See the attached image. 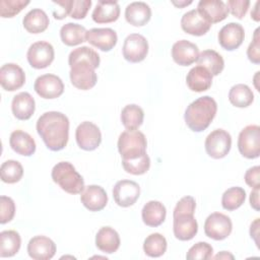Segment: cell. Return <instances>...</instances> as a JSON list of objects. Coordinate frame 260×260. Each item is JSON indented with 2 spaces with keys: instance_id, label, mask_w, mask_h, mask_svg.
I'll return each instance as SVG.
<instances>
[{
  "instance_id": "6da1fadb",
  "label": "cell",
  "mask_w": 260,
  "mask_h": 260,
  "mask_svg": "<svg viewBox=\"0 0 260 260\" xmlns=\"http://www.w3.org/2000/svg\"><path fill=\"white\" fill-rule=\"evenodd\" d=\"M100 61L99 54L89 47L83 46L72 50L68 57L71 83L82 90L92 88L98 81L94 69L100 66Z\"/></svg>"
},
{
  "instance_id": "7a4b0ae2",
  "label": "cell",
  "mask_w": 260,
  "mask_h": 260,
  "mask_svg": "<svg viewBox=\"0 0 260 260\" xmlns=\"http://www.w3.org/2000/svg\"><path fill=\"white\" fill-rule=\"evenodd\" d=\"M37 131L46 146L53 151L63 149L69 138V120L61 112L44 113L37 121Z\"/></svg>"
},
{
  "instance_id": "3957f363",
  "label": "cell",
  "mask_w": 260,
  "mask_h": 260,
  "mask_svg": "<svg viewBox=\"0 0 260 260\" xmlns=\"http://www.w3.org/2000/svg\"><path fill=\"white\" fill-rule=\"evenodd\" d=\"M217 111L216 102L209 95L198 98L186 109L184 119L187 126L194 132L205 130L214 119Z\"/></svg>"
},
{
  "instance_id": "277c9868",
  "label": "cell",
  "mask_w": 260,
  "mask_h": 260,
  "mask_svg": "<svg viewBox=\"0 0 260 260\" xmlns=\"http://www.w3.org/2000/svg\"><path fill=\"white\" fill-rule=\"evenodd\" d=\"M51 176L53 181L69 194H79L84 189L82 176L69 161H60L55 165Z\"/></svg>"
},
{
  "instance_id": "5b68a950",
  "label": "cell",
  "mask_w": 260,
  "mask_h": 260,
  "mask_svg": "<svg viewBox=\"0 0 260 260\" xmlns=\"http://www.w3.org/2000/svg\"><path fill=\"white\" fill-rule=\"evenodd\" d=\"M147 141L139 130H125L118 139V150L122 159H133L146 153Z\"/></svg>"
},
{
  "instance_id": "8992f818",
  "label": "cell",
  "mask_w": 260,
  "mask_h": 260,
  "mask_svg": "<svg viewBox=\"0 0 260 260\" xmlns=\"http://www.w3.org/2000/svg\"><path fill=\"white\" fill-rule=\"evenodd\" d=\"M238 148L247 158H257L260 154V127L248 125L239 134Z\"/></svg>"
},
{
  "instance_id": "52a82bcc",
  "label": "cell",
  "mask_w": 260,
  "mask_h": 260,
  "mask_svg": "<svg viewBox=\"0 0 260 260\" xmlns=\"http://www.w3.org/2000/svg\"><path fill=\"white\" fill-rule=\"evenodd\" d=\"M207 154L215 159L224 157L231 150V134L223 129H215L209 133L204 142Z\"/></svg>"
},
{
  "instance_id": "ba28073f",
  "label": "cell",
  "mask_w": 260,
  "mask_h": 260,
  "mask_svg": "<svg viewBox=\"0 0 260 260\" xmlns=\"http://www.w3.org/2000/svg\"><path fill=\"white\" fill-rule=\"evenodd\" d=\"M233 230L231 218L221 213L213 212L207 216L204 222L205 235L215 241H221L228 238Z\"/></svg>"
},
{
  "instance_id": "9c48e42d",
  "label": "cell",
  "mask_w": 260,
  "mask_h": 260,
  "mask_svg": "<svg viewBox=\"0 0 260 260\" xmlns=\"http://www.w3.org/2000/svg\"><path fill=\"white\" fill-rule=\"evenodd\" d=\"M75 138L78 146L87 151L94 150L102 142L100 128L89 121L80 123L75 130Z\"/></svg>"
},
{
  "instance_id": "30bf717a",
  "label": "cell",
  "mask_w": 260,
  "mask_h": 260,
  "mask_svg": "<svg viewBox=\"0 0 260 260\" xmlns=\"http://www.w3.org/2000/svg\"><path fill=\"white\" fill-rule=\"evenodd\" d=\"M26 57L29 65L32 68L44 69L48 67L54 60V48L48 42H36L28 48Z\"/></svg>"
},
{
  "instance_id": "8fae6325",
  "label": "cell",
  "mask_w": 260,
  "mask_h": 260,
  "mask_svg": "<svg viewBox=\"0 0 260 260\" xmlns=\"http://www.w3.org/2000/svg\"><path fill=\"white\" fill-rule=\"evenodd\" d=\"M123 57L131 63H138L145 59L148 53V43L139 34L129 35L123 44Z\"/></svg>"
},
{
  "instance_id": "7c38bea8",
  "label": "cell",
  "mask_w": 260,
  "mask_h": 260,
  "mask_svg": "<svg viewBox=\"0 0 260 260\" xmlns=\"http://www.w3.org/2000/svg\"><path fill=\"white\" fill-rule=\"evenodd\" d=\"M140 195L139 185L131 180L118 181L113 188V197L115 202L121 207L133 205Z\"/></svg>"
},
{
  "instance_id": "4fadbf2b",
  "label": "cell",
  "mask_w": 260,
  "mask_h": 260,
  "mask_svg": "<svg viewBox=\"0 0 260 260\" xmlns=\"http://www.w3.org/2000/svg\"><path fill=\"white\" fill-rule=\"evenodd\" d=\"M36 92L43 99L59 98L64 91L61 78L55 74H44L39 76L34 84Z\"/></svg>"
},
{
  "instance_id": "5bb4252c",
  "label": "cell",
  "mask_w": 260,
  "mask_h": 260,
  "mask_svg": "<svg viewBox=\"0 0 260 260\" xmlns=\"http://www.w3.org/2000/svg\"><path fill=\"white\" fill-rule=\"evenodd\" d=\"M25 82V73L20 66L14 63H6L0 68V83L3 89L14 91Z\"/></svg>"
},
{
  "instance_id": "9a60e30c",
  "label": "cell",
  "mask_w": 260,
  "mask_h": 260,
  "mask_svg": "<svg viewBox=\"0 0 260 260\" xmlns=\"http://www.w3.org/2000/svg\"><path fill=\"white\" fill-rule=\"evenodd\" d=\"M173 231L175 237L180 241H189L198 232V223L194 213H179L173 215Z\"/></svg>"
},
{
  "instance_id": "2e32d148",
  "label": "cell",
  "mask_w": 260,
  "mask_h": 260,
  "mask_svg": "<svg viewBox=\"0 0 260 260\" xmlns=\"http://www.w3.org/2000/svg\"><path fill=\"white\" fill-rule=\"evenodd\" d=\"M245 38L244 27L240 23L230 22L223 25L218 32L219 45L228 51H234L238 49Z\"/></svg>"
},
{
  "instance_id": "e0dca14e",
  "label": "cell",
  "mask_w": 260,
  "mask_h": 260,
  "mask_svg": "<svg viewBox=\"0 0 260 260\" xmlns=\"http://www.w3.org/2000/svg\"><path fill=\"white\" fill-rule=\"evenodd\" d=\"M27 253L34 260H49L56 254V245L48 237L36 236L27 244Z\"/></svg>"
},
{
  "instance_id": "ac0fdd59",
  "label": "cell",
  "mask_w": 260,
  "mask_h": 260,
  "mask_svg": "<svg viewBox=\"0 0 260 260\" xmlns=\"http://www.w3.org/2000/svg\"><path fill=\"white\" fill-rule=\"evenodd\" d=\"M86 41L93 47L109 52L116 46L118 37L116 31L110 27L91 28L87 30Z\"/></svg>"
},
{
  "instance_id": "d6986e66",
  "label": "cell",
  "mask_w": 260,
  "mask_h": 260,
  "mask_svg": "<svg viewBox=\"0 0 260 260\" xmlns=\"http://www.w3.org/2000/svg\"><path fill=\"white\" fill-rule=\"evenodd\" d=\"M81 203L89 211H100L108 203V195L105 189L99 185H88L84 187L80 195Z\"/></svg>"
},
{
  "instance_id": "ffe728a7",
  "label": "cell",
  "mask_w": 260,
  "mask_h": 260,
  "mask_svg": "<svg viewBox=\"0 0 260 260\" xmlns=\"http://www.w3.org/2000/svg\"><path fill=\"white\" fill-rule=\"evenodd\" d=\"M197 10L211 24L222 21L229 14L228 6L221 0H201Z\"/></svg>"
},
{
  "instance_id": "44dd1931",
  "label": "cell",
  "mask_w": 260,
  "mask_h": 260,
  "mask_svg": "<svg viewBox=\"0 0 260 260\" xmlns=\"http://www.w3.org/2000/svg\"><path fill=\"white\" fill-rule=\"evenodd\" d=\"M181 27L189 35L200 37L210 29L211 23H209L197 9H192L182 16Z\"/></svg>"
},
{
  "instance_id": "7402d4cb",
  "label": "cell",
  "mask_w": 260,
  "mask_h": 260,
  "mask_svg": "<svg viewBox=\"0 0 260 260\" xmlns=\"http://www.w3.org/2000/svg\"><path fill=\"white\" fill-rule=\"evenodd\" d=\"M198 56V47L187 40L178 41L172 47L173 60L181 66H189L193 64L197 61Z\"/></svg>"
},
{
  "instance_id": "603a6c76",
  "label": "cell",
  "mask_w": 260,
  "mask_h": 260,
  "mask_svg": "<svg viewBox=\"0 0 260 260\" xmlns=\"http://www.w3.org/2000/svg\"><path fill=\"white\" fill-rule=\"evenodd\" d=\"M186 83L192 91H205L212 84V75L207 69L198 65L190 69L186 76Z\"/></svg>"
},
{
  "instance_id": "cb8c5ba5",
  "label": "cell",
  "mask_w": 260,
  "mask_h": 260,
  "mask_svg": "<svg viewBox=\"0 0 260 260\" xmlns=\"http://www.w3.org/2000/svg\"><path fill=\"white\" fill-rule=\"evenodd\" d=\"M36 103L34 98L26 91L14 95L11 103V110L18 120H28L35 113Z\"/></svg>"
},
{
  "instance_id": "d4e9b609",
  "label": "cell",
  "mask_w": 260,
  "mask_h": 260,
  "mask_svg": "<svg viewBox=\"0 0 260 260\" xmlns=\"http://www.w3.org/2000/svg\"><path fill=\"white\" fill-rule=\"evenodd\" d=\"M151 17V9L145 2H132L125 9L126 20L134 26L145 25Z\"/></svg>"
},
{
  "instance_id": "484cf974",
  "label": "cell",
  "mask_w": 260,
  "mask_h": 260,
  "mask_svg": "<svg viewBox=\"0 0 260 260\" xmlns=\"http://www.w3.org/2000/svg\"><path fill=\"white\" fill-rule=\"evenodd\" d=\"M95 246L104 253H115L120 247L119 234L111 226L101 228L95 236Z\"/></svg>"
},
{
  "instance_id": "4316f807",
  "label": "cell",
  "mask_w": 260,
  "mask_h": 260,
  "mask_svg": "<svg viewBox=\"0 0 260 260\" xmlns=\"http://www.w3.org/2000/svg\"><path fill=\"white\" fill-rule=\"evenodd\" d=\"M120 6L117 1H99L92 11V20L96 23L114 22L119 18Z\"/></svg>"
},
{
  "instance_id": "83f0119b",
  "label": "cell",
  "mask_w": 260,
  "mask_h": 260,
  "mask_svg": "<svg viewBox=\"0 0 260 260\" xmlns=\"http://www.w3.org/2000/svg\"><path fill=\"white\" fill-rule=\"evenodd\" d=\"M9 144L11 148L18 154L30 156L36 151L35 139L22 130H15L10 134Z\"/></svg>"
},
{
  "instance_id": "f1b7e54d",
  "label": "cell",
  "mask_w": 260,
  "mask_h": 260,
  "mask_svg": "<svg viewBox=\"0 0 260 260\" xmlns=\"http://www.w3.org/2000/svg\"><path fill=\"white\" fill-rule=\"evenodd\" d=\"M167 215V210L165 205L156 200H150L142 208L141 216L143 222L148 226H158L160 225Z\"/></svg>"
},
{
  "instance_id": "f546056e",
  "label": "cell",
  "mask_w": 260,
  "mask_h": 260,
  "mask_svg": "<svg viewBox=\"0 0 260 260\" xmlns=\"http://www.w3.org/2000/svg\"><path fill=\"white\" fill-rule=\"evenodd\" d=\"M22 23L24 28L28 32L40 34L48 28L50 20L44 10L40 8H35L24 15Z\"/></svg>"
},
{
  "instance_id": "4dcf8cb0",
  "label": "cell",
  "mask_w": 260,
  "mask_h": 260,
  "mask_svg": "<svg viewBox=\"0 0 260 260\" xmlns=\"http://www.w3.org/2000/svg\"><path fill=\"white\" fill-rule=\"evenodd\" d=\"M87 30L84 26L78 23L68 22L62 25L60 29V37L66 46H76L86 41Z\"/></svg>"
},
{
  "instance_id": "1f68e13d",
  "label": "cell",
  "mask_w": 260,
  "mask_h": 260,
  "mask_svg": "<svg viewBox=\"0 0 260 260\" xmlns=\"http://www.w3.org/2000/svg\"><path fill=\"white\" fill-rule=\"evenodd\" d=\"M199 66L207 69L212 76H216L223 70L224 61L219 53L214 50H204L202 51L197 59Z\"/></svg>"
},
{
  "instance_id": "d6a6232c",
  "label": "cell",
  "mask_w": 260,
  "mask_h": 260,
  "mask_svg": "<svg viewBox=\"0 0 260 260\" xmlns=\"http://www.w3.org/2000/svg\"><path fill=\"white\" fill-rule=\"evenodd\" d=\"M21 239L16 231L9 230L0 233V257H12L20 249Z\"/></svg>"
},
{
  "instance_id": "836d02e7",
  "label": "cell",
  "mask_w": 260,
  "mask_h": 260,
  "mask_svg": "<svg viewBox=\"0 0 260 260\" xmlns=\"http://www.w3.org/2000/svg\"><path fill=\"white\" fill-rule=\"evenodd\" d=\"M229 101L237 108H247L253 103L254 93L248 85L239 83L230 89Z\"/></svg>"
},
{
  "instance_id": "e575fe53",
  "label": "cell",
  "mask_w": 260,
  "mask_h": 260,
  "mask_svg": "<svg viewBox=\"0 0 260 260\" xmlns=\"http://www.w3.org/2000/svg\"><path fill=\"white\" fill-rule=\"evenodd\" d=\"M143 119V110L135 104L125 106L121 112V121L127 130H136L142 125Z\"/></svg>"
},
{
  "instance_id": "d590c367",
  "label": "cell",
  "mask_w": 260,
  "mask_h": 260,
  "mask_svg": "<svg viewBox=\"0 0 260 260\" xmlns=\"http://www.w3.org/2000/svg\"><path fill=\"white\" fill-rule=\"evenodd\" d=\"M167 247L168 243L166 238L158 233L150 234L148 237H146L143 243L144 253L153 258L162 256L167 251Z\"/></svg>"
},
{
  "instance_id": "8d00e7d4",
  "label": "cell",
  "mask_w": 260,
  "mask_h": 260,
  "mask_svg": "<svg viewBox=\"0 0 260 260\" xmlns=\"http://www.w3.org/2000/svg\"><path fill=\"white\" fill-rule=\"evenodd\" d=\"M246 199V191L241 187H232L224 191L221 197V205L224 209L232 211L239 208Z\"/></svg>"
},
{
  "instance_id": "74e56055",
  "label": "cell",
  "mask_w": 260,
  "mask_h": 260,
  "mask_svg": "<svg viewBox=\"0 0 260 260\" xmlns=\"http://www.w3.org/2000/svg\"><path fill=\"white\" fill-rule=\"evenodd\" d=\"M1 180L7 184L18 182L23 176V168L21 164L14 159H8L1 165Z\"/></svg>"
},
{
  "instance_id": "f35d334b",
  "label": "cell",
  "mask_w": 260,
  "mask_h": 260,
  "mask_svg": "<svg viewBox=\"0 0 260 260\" xmlns=\"http://www.w3.org/2000/svg\"><path fill=\"white\" fill-rule=\"evenodd\" d=\"M123 169L132 175H143L150 167V158L147 153L133 159H122Z\"/></svg>"
},
{
  "instance_id": "ab89813d",
  "label": "cell",
  "mask_w": 260,
  "mask_h": 260,
  "mask_svg": "<svg viewBox=\"0 0 260 260\" xmlns=\"http://www.w3.org/2000/svg\"><path fill=\"white\" fill-rule=\"evenodd\" d=\"M28 4V0H0V16L13 17Z\"/></svg>"
},
{
  "instance_id": "60d3db41",
  "label": "cell",
  "mask_w": 260,
  "mask_h": 260,
  "mask_svg": "<svg viewBox=\"0 0 260 260\" xmlns=\"http://www.w3.org/2000/svg\"><path fill=\"white\" fill-rule=\"evenodd\" d=\"M212 254L211 245L206 242H198L188 250L186 258L188 260H207L212 258Z\"/></svg>"
},
{
  "instance_id": "b9f144b4",
  "label": "cell",
  "mask_w": 260,
  "mask_h": 260,
  "mask_svg": "<svg viewBox=\"0 0 260 260\" xmlns=\"http://www.w3.org/2000/svg\"><path fill=\"white\" fill-rule=\"evenodd\" d=\"M15 214V203L8 197L2 195L0 197V223L9 222Z\"/></svg>"
},
{
  "instance_id": "7bdbcfd3",
  "label": "cell",
  "mask_w": 260,
  "mask_h": 260,
  "mask_svg": "<svg viewBox=\"0 0 260 260\" xmlns=\"http://www.w3.org/2000/svg\"><path fill=\"white\" fill-rule=\"evenodd\" d=\"M91 6L90 0H71L70 3V16L75 19H82L87 14Z\"/></svg>"
},
{
  "instance_id": "ee69618b",
  "label": "cell",
  "mask_w": 260,
  "mask_h": 260,
  "mask_svg": "<svg viewBox=\"0 0 260 260\" xmlns=\"http://www.w3.org/2000/svg\"><path fill=\"white\" fill-rule=\"evenodd\" d=\"M247 56L248 59L254 63L259 64L260 63V36H259V27H257L254 31L253 41L250 43L248 49H247Z\"/></svg>"
},
{
  "instance_id": "f6af8a7d",
  "label": "cell",
  "mask_w": 260,
  "mask_h": 260,
  "mask_svg": "<svg viewBox=\"0 0 260 260\" xmlns=\"http://www.w3.org/2000/svg\"><path fill=\"white\" fill-rule=\"evenodd\" d=\"M249 5L250 1L248 0H229L226 3L229 11L239 19H242L246 15Z\"/></svg>"
},
{
  "instance_id": "bcb514c9",
  "label": "cell",
  "mask_w": 260,
  "mask_h": 260,
  "mask_svg": "<svg viewBox=\"0 0 260 260\" xmlns=\"http://www.w3.org/2000/svg\"><path fill=\"white\" fill-rule=\"evenodd\" d=\"M196 208V201L192 196H184L181 198L174 208L173 215L179 213H194Z\"/></svg>"
},
{
  "instance_id": "7dc6e473",
  "label": "cell",
  "mask_w": 260,
  "mask_h": 260,
  "mask_svg": "<svg viewBox=\"0 0 260 260\" xmlns=\"http://www.w3.org/2000/svg\"><path fill=\"white\" fill-rule=\"evenodd\" d=\"M245 182L253 189H259L260 187V167L255 166L247 170L245 174Z\"/></svg>"
},
{
  "instance_id": "c3c4849f",
  "label": "cell",
  "mask_w": 260,
  "mask_h": 260,
  "mask_svg": "<svg viewBox=\"0 0 260 260\" xmlns=\"http://www.w3.org/2000/svg\"><path fill=\"white\" fill-rule=\"evenodd\" d=\"M52 3L59 7V8L53 9V15H54V17L56 19H63L68 14H70V3H71V0L52 1Z\"/></svg>"
},
{
  "instance_id": "681fc988",
  "label": "cell",
  "mask_w": 260,
  "mask_h": 260,
  "mask_svg": "<svg viewBox=\"0 0 260 260\" xmlns=\"http://www.w3.org/2000/svg\"><path fill=\"white\" fill-rule=\"evenodd\" d=\"M250 204L252 208L259 211V189H253L250 194Z\"/></svg>"
},
{
  "instance_id": "f907efd6",
  "label": "cell",
  "mask_w": 260,
  "mask_h": 260,
  "mask_svg": "<svg viewBox=\"0 0 260 260\" xmlns=\"http://www.w3.org/2000/svg\"><path fill=\"white\" fill-rule=\"evenodd\" d=\"M250 235H251V238L254 239L255 243L257 244L258 246V235H259V218H256L252 223H251V226H250Z\"/></svg>"
},
{
  "instance_id": "816d5d0a",
  "label": "cell",
  "mask_w": 260,
  "mask_h": 260,
  "mask_svg": "<svg viewBox=\"0 0 260 260\" xmlns=\"http://www.w3.org/2000/svg\"><path fill=\"white\" fill-rule=\"evenodd\" d=\"M213 258L214 259H234V255L226 251H221L217 255H215Z\"/></svg>"
},
{
  "instance_id": "f5cc1de1",
  "label": "cell",
  "mask_w": 260,
  "mask_h": 260,
  "mask_svg": "<svg viewBox=\"0 0 260 260\" xmlns=\"http://www.w3.org/2000/svg\"><path fill=\"white\" fill-rule=\"evenodd\" d=\"M259 1H257L256 2V4H255V6H254V9H253V11L251 12V17L254 19V20H256V21H259V13H258V6H259Z\"/></svg>"
},
{
  "instance_id": "db71d44e",
  "label": "cell",
  "mask_w": 260,
  "mask_h": 260,
  "mask_svg": "<svg viewBox=\"0 0 260 260\" xmlns=\"http://www.w3.org/2000/svg\"><path fill=\"white\" fill-rule=\"evenodd\" d=\"M192 3V1H182V2H175V1H173V4L174 5H176V6H178V7H183V6H186V5H189V4H191Z\"/></svg>"
}]
</instances>
